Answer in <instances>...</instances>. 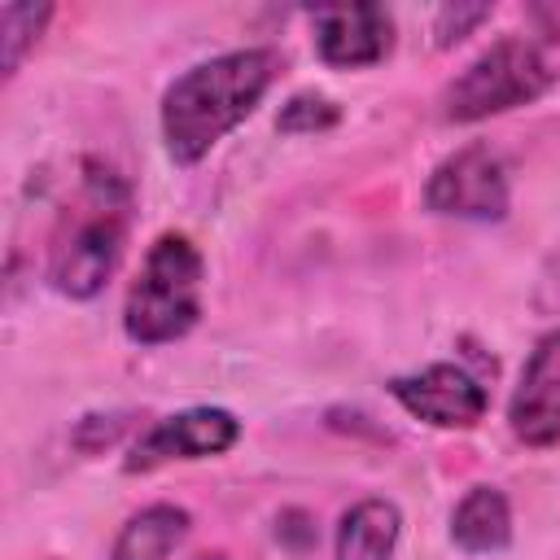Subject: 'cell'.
<instances>
[{"mask_svg": "<svg viewBox=\"0 0 560 560\" xmlns=\"http://www.w3.org/2000/svg\"><path fill=\"white\" fill-rule=\"evenodd\" d=\"M280 70H284V57L258 44V48H232V52L206 57L184 74H175L158 105L166 158L175 166L206 162L262 105Z\"/></svg>", "mask_w": 560, "mask_h": 560, "instance_id": "6da1fadb", "label": "cell"}, {"mask_svg": "<svg viewBox=\"0 0 560 560\" xmlns=\"http://www.w3.org/2000/svg\"><path fill=\"white\" fill-rule=\"evenodd\" d=\"M127 214H131V188L118 171L101 162H83L79 192L57 219V232L48 241V284L70 302H92L127 245Z\"/></svg>", "mask_w": 560, "mask_h": 560, "instance_id": "7a4b0ae2", "label": "cell"}, {"mask_svg": "<svg viewBox=\"0 0 560 560\" xmlns=\"http://www.w3.org/2000/svg\"><path fill=\"white\" fill-rule=\"evenodd\" d=\"M206 258L188 232H158L122 302V332L131 346H171L201 319Z\"/></svg>", "mask_w": 560, "mask_h": 560, "instance_id": "3957f363", "label": "cell"}, {"mask_svg": "<svg viewBox=\"0 0 560 560\" xmlns=\"http://www.w3.org/2000/svg\"><path fill=\"white\" fill-rule=\"evenodd\" d=\"M560 83L556 61L542 52V44L525 35H503L490 48H481L438 96V118L468 127L486 122L494 114H512L521 105L542 101Z\"/></svg>", "mask_w": 560, "mask_h": 560, "instance_id": "277c9868", "label": "cell"}, {"mask_svg": "<svg viewBox=\"0 0 560 560\" xmlns=\"http://www.w3.org/2000/svg\"><path fill=\"white\" fill-rule=\"evenodd\" d=\"M424 206L442 219L464 223H499L512 206V184L503 158L486 140H468L446 153L424 179Z\"/></svg>", "mask_w": 560, "mask_h": 560, "instance_id": "5b68a950", "label": "cell"}, {"mask_svg": "<svg viewBox=\"0 0 560 560\" xmlns=\"http://www.w3.org/2000/svg\"><path fill=\"white\" fill-rule=\"evenodd\" d=\"M385 389L411 420L442 429V433H468L490 411L486 385L464 363H429L420 372L394 376Z\"/></svg>", "mask_w": 560, "mask_h": 560, "instance_id": "8992f818", "label": "cell"}, {"mask_svg": "<svg viewBox=\"0 0 560 560\" xmlns=\"http://www.w3.org/2000/svg\"><path fill=\"white\" fill-rule=\"evenodd\" d=\"M241 442V420L228 407H184L153 420L127 451V472H153L175 459H214Z\"/></svg>", "mask_w": 560, "mask_h": 560, "instance_id": "52a82bcc", "label": "cell"}, {"mask_svg": "<svg viewBox=\"0 0 560 560\" xmlns=\"http://www.w3.org/2000/svg\"><path fill=\"white\" fill-rule=\"evenodd\" d=\"M508 429L529 451L560 446V328H547L508 398Z\"/></svg>", "mask_w": 560, "mask_h": 560, "instance_id": "ba28073f", "label": "cell"}, {"mask_svg": "<svg viewBox=\"0 0 560 560\" xmlns=\"http://www.w3.org/2000/svg\"><path fill=\"white\" fill-rule=\"evenodd\" d=\"M311 26L315 52L332 70H368L394 48V18L385 4H324Z\"/></svg>", "mask_w": 560, "mask_h": 560, "instance_id": "9c48e42d", "label": "cell"}, {"mask_svg": "<svg viewBox=\"0 0 560 560\" xmlns=\"http://www.w3.org/2000/svg\"><path fill=\"white\" fill-rule=\"evenodd\" d=\"M398 538H402L398 503L368 494L341 512L332 534V560H394Z\"/></svg>", "mask_w": 560, "mask_h": 560, "instance_id": "30bf717a", "label": "cell"}, {"mask_svg": "<svg viewBox=\"0 0 560 560\" xmlns=\"http://www.w3.org/2000/svg\"><path fill=\"white\" fill-rule=\"evenodd\" d=\"M451 542L468 556H494L512 547V503L499 486H468L451 508Z\"/></svg>", "mask_w": 560, "mask_h": 560, "instance_id": "8fae6325", "label": "cell"}, {"mask_svg": "<svg viewBox=\"0 0 560 560\" xmlns=\"http://www.w3.org/2000/svg\"><path fill=\"white\" fill-rule=\"evenodd\" d=\"M192 516L179 503H149L131 512L109 547V560H171L188 538Z\"/></svg>", "mask_w": 560, "mask_h": 560, "instance_id": "7c38bea8", "label": "cell"}, {"mask_svg": "<svg viewBox=\"0 0 560 560\" xmlns=\"http://www.w3.org/2000/svg\"><path fill=\"white\" fill-rule=\"evenodd\" d=\"M52 13H57L52 4H4L0 9V70H4V79H13L22 70V61L35 52Z\"/></svg>", "mask_w": 560, "mask_h": 560, "instance_id": "4fadbf2b", "label": "cell"}, {"mask_svg": "<svg viewBox=\"0 0 560 560\" xmlns=\"http://www.w3.org/2000/svg\"><path fill=\"white\" fill-rule=\"evenodd\" d=\"M337 122H341V105L324 92H293L276 114V131L284 136H319L332 131Z\"/></svg>", "mask_w": 560, "mask_h": 560, "instance_id": "5bb4252c", "label": "cell"}, {"mask_svg": "<svg viewBox=\"0 0 560 560\" xmlns=\"http://www.w3.org/2000/svg\"><path fill=\"white\" fill-rule=\"evenodd\" d=\"M490 13H494L490 4H446V9H438V18H433V35H438V48H451V44H459V39H464L472 26H481Z\"/></svg>", "mask_w": 560, "mask_h": 560, "instance_id": "9a60e30c", "label": "cell"}]
</instances>
